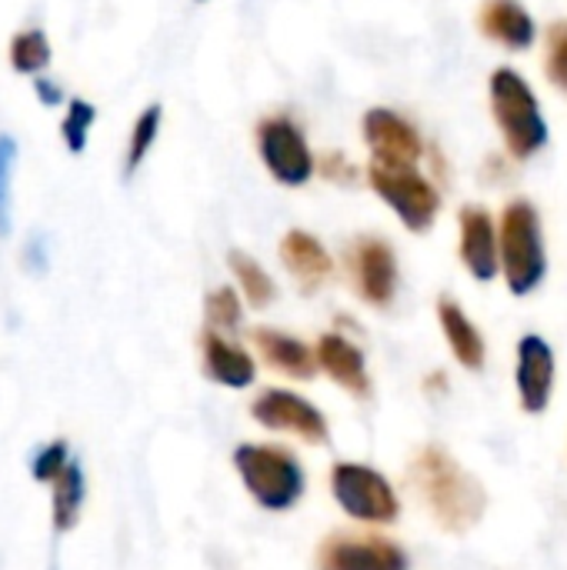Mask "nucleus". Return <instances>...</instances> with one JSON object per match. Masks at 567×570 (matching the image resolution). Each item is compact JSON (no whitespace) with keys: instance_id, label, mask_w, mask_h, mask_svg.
<instances>
[{"instance_id":"nucleus-1","label":"nucleus","mask_w":567,"mask_h":570,"mask_svg":"<svg viewBox=\"0 0 567 570\" xmlns=\"http://www.w3.org/2000/svg\"><path fill=\"white\" fill-rule=\"evenodd\" d=\"M411 484L418 488L428 514L448 534H468L488 511L485 484L461 468V461L441 444H424L411 458Z\"/></svg>"},{"instance_id":"nucleus-2","label":"nucleus","mask_w":567,"mask_h":570,"mask_svg":"<svg viewBox=\"0 0 567 570\" xmlns=\"http://www.w3.org/2000/svg\"><path fill=\"white\" fill-rule=\"evenodd\" d=\"M488 104L511 160H531L548 147L551 127L545 120L535 87L525 80L521 70L495 67L488 77Z\"/></svg>"},{"instance_id":"nucleus-3","label":"nucleus","mask_w":567,"mask_h":570,"mask_svg":"<svg viewBox=\"0 0 567 570\" xmlns=\"http://www.w3.org/2000/svg\"><path fill=\"white\" fill-rule=\"evenodd\" d=\"M498 264L515 297H528L545 284L548 250H545L541 210L535 200L515 197L505 204L498 220Z\"/></svg>"},{"instance_id":"nucleus-4","label":"nucleus","mask_w":567,"mask_h":570,"mask_svg":"<svg viewBox=\"0 0 567 570\" xmlns=\"http://www.w3.org/2000/svg\"><path fill=\"white\" fill-rule=\"evenodd\" d=\"M234 471L244 491L254 498L257 508L271 514H284L301 504L307 491V478L301 461L281 444H237L234 448Z\"/></svg>"},{"instance_id":"nucleus-5","label":"nucleus","mask_w":567,"mask_h":570,"mask_svg":"<svg viewBox=\"0 0 567 570\" xmlns=\"http://www.w3.org/2000/svg\"><path fill=\"white\" fill-rule=\"evenodd\" d=\"M368 184L411 234H428L434 227L441 214V190L418 167H391V164L371 160Z\"/></svg>"},{"instance_id":"nucleus-6","label":"nucleus","mask_w":567,"mask_h":570,"mask_svg":"<svg viewBox=\"0 0 567 570\" xmlns=\"http://www.w3.org/2000/svg\"><path fill=\"white\" fill-rule=\"evenodd\" d=\"M328 484L338 508L361 524H394L401 518V498L394 484L371 464L338 461Z\"/></svg>"},{"instance_id":"nucleus-7","label":"nucleus","mask_w":567,"mask_h":570,"mask_svg":"<svg viewBox=\"0 0 567 570\" xmlns=\"http://www.w3.org/2000/svg\"><path fill=\"white\" fill-rule=\"evenodd\" d=\"M254 144L264 170L281 184V187H304L317 174V157L301 130V124L287 114H271L257 120L254 127Z\"/></svg>"},{"instance_id":"nucleus-8","label":"nucleus","mask_w":567,"mask_h":570,"mask_svg":"<svg viewBox=\"0 0 567 570\" xmlns=\"http://www.w3.org/2000/svg\"><path fill=\"white\" fill-rule=\"evenodd\" d=\"M314 570H411V558L384 534L334 531L317 544Z\"/></svg>"},{"instance_id":"nucleus-9","label":"nucleus","mask_w":567,"mask_h":570,"mask_svg":"<svg viewBox=\"0 0 567 570\" xmlns=\"http://www.w3.org/2000/svg\"><path fill=\"white\" fill-rule=\"evenodd\" d=\"M251 417L264 431L277 434H294L304 444H328L331 441V424L321 414L317 404H311L304 394L287 391V387H267L251 401Z\"/></svg>"},{"instance_id":"nucleus-10","label":"nucleus","mask_w":567,"mask_h":570,"mask_svg":"<svg viewBox=\"0 0 567 570\" xmlns=\"http://www.w3.org/2000/svg\"><path fill=\"white\" fill-rule=\"evenodd\" d=\"M348 277L358 297L371 307H391L401 284L398 254L384 237H358L348 247Z\"/></svg>"},{"instance_id":"nucleus-11","label":"nucleus","mask_w":567,"mask_h":570,"mask_svg":"<svg viewBox=\"0 0 567 570\" xmlns=\"http://www.w3.org/2000/svg\"><path fill=\"white\" fill-rule=\"evenodd\" d=\"M361 137L371 150L374 164L391 167H418L424 160V137L421 130L391 107H371L361 117Z\"/></svg>"},{"instance_id":"nucleus-12","label":"nucleus","mask_w":567,"mask_h":570,"mask_svg":"<svg viewBox=\"0 0 567 570\" xmlns=\"http://www.w3.org/2000/svg\"><path fill=\"white\" fill-rule=\"evenodd\" d=\"M555 381H558L555 347L541 334H525L515 351V387H518L521 411L531 417L545 414L555 397Z\"/></svg>"},{"instance_id":"nucleus-13","label":"nucleus","mask_w":567,"mask_h":570,"mask_svg":"<svg viewBox=\"0 0 567 570\" xmlns=\"http://www.w3.org/2000/svg\"><path fill=\"white\" fill-rule=\"evenodd\" d=\"M458 257L478 284H491L501 274L498 264V220L481 204L458 210Z\"/></svg>"},{"instance_id":"nucleus-14","label":"nucleus","mask_w":567,"mask_h":570,"mask_svg":"<svg viewBox=\"0 0 567 570\" xmlns=\"http://www.w3.org/2000/svg\"><path fill=\"white\" fill-rule=\"evenodd\" d=\"M314 361H317V371H324L351 397H358V401L371 397V374H368L364 351L354 341H348L344 334H334V331L321 334L314 344Z\"/></svg>"},{"instance_id":"nucleus-15","label":"nucleus","mask_w":567,"mask_h":570,"mask_svg":"<svg viewBox=\"0 0 567 570\" xmlns=\"http://www.w3.org/2000/svg\"><path fill=\"white\" fill-rule=\"evenodd\" d=\"M478 30L511 53L531 50L538 40V23L521 0H485L478 10Z\"/></svg>"},{"instance_id":"nucleus-16","label":"nucleus","mask_w":567,"mask_h":570,"mask_svg":"<svg viewBox=\"0 0 567 570\" xmlns=\"http://www.w3.org/2000/svg\"><path fill=\"white\" fill-rule=\"evenodd\" d=\"M277 254H281L284 271H287L307 294H314L317 287H324V284L331 281V274H334V257L328 254V247H324L311 230H301V227L287 230V234L281 237Z\"/></svg>"},{"instance_id":"nucleus-17","label":"nucleus","mask_w":567,"mask_h":570,"mask_svg":"<svg viewBox=\"0 0 567 570\" xmlns=\"http://www.w3.org/2000/svg\"><path fill=\"white\" fill-rule=\"evenodd\" d=\"M201 367H204L207 381L231 387V391H244L257 381L254 357L241 344H234L231 337H224L217 331L201 334Z\"/></svg>"},{"instance_id":"nucleus-18","label":"nucleus","mask_w":567,"mask_h":570,"mask_svg":"<svg viewBox=\"0 0 567 570\" xmlns=\"http://www.w3.org/2000/svg\"><path fill=\"white\" fill-rule=\"evenodd\" d=\"M251 344L257 347V354L264 357V364L291 381H314L317 374V361H314V347H307L304 341L274 331V327H254L251 331Z\"/></svg>"},{"instance_id":"nucleus-19","label":"nucleus","mask_w":567,"mask_h":570,"mask_svg":"<svg viewBox=\"0 0 567 570\" xmlns=\"http://www.w3.org/2000/svg\"><path fill=\"white\" fill-rule=\"evenodd\" d=\"M438 324H441V334L454 354V361L465 367V371H485L488 364V344L478 331V324L465 314V307L454 301V297H438Z\"/></svg>"},{"instance_id":"nucleus-20","label":"nucleus","mask_w":567,"mask_h":570,"mask_svg":"<svg viewBox=\"0 0 567 570\" xmlns=\"http://www.w3.org/2000/svg\"><path fill=\"white\" fill-rule=\"evenodd\" d=\"M47 488H50V524H53V531L57 534L74 531L80 521V511H84V498H87V478H84L80 461L70 458V464Z\"/></svg>"},{"instance_id":"nucleus-21","label":"nucleus","mask_w":567,"mask_h":570,"mask_svg":"<svg viewBox=\"0 0 567 570\" xmlns=\"http://www.w3.org/2000/svg\"><path fill=\"white\" fill-rule=\"evenodd\" d=\"M227 267H231V274H234V291L251 304V307H267L274 297H277V287H274V281H271V274L261 267V261L257 257H251V254H244V250H231L227 254Z\"/></svg>"},{"instance_id":"nucleus-22","label":"nucleus","mask_w":567,"mask_h":570,"mask_svg":"<svg viewBox=\"0 0 567 570\" xmlns=\"http://www.w3.org/2000/svg\"><path fill=\"white\" fill-rule=\"evenodd\" d=\"M7 60L13 67V73H23V77H37L50 67L53 60V47H50V37L40 30V27H27V30H17L10 37V47H7Z\"/></svg>"},{"instance_id":"nucleus-23","label":"nucleus","mask_w":567,"mask_h":570,"mask_svg":"<svg viewBox=\"0 0 567 570\" xmlns=\"http://www.w3.org/2000/svg\"><path fill=\"white\" fill-rule=\"evenodd\" d=\"M160 127H164V104H147L134 117V127L127 137V154H124V180H130L140 170V164L147 160V154L154 150L157 137H160Z\"/></svg>"},{"instance_id":"nucleus-24","label":"nucleus","mask_w":567,"mask_h":570,"mask_svg":"<svg viewBox=\"0 0 567 570\" xmlns=\"http://www.w3.org/2000/svg\"><path fill=\"white\" fill-rule=\"evenodd\" d=\"M97 120V107L84 97H67L63 104V117H60V140L67 147V154H84L90 144V130Z\"/></svg>"},{"instance_id":"nucleus-25","label":"nucleus","mask_w":567,"mask_h":570,"mask_svg":"<svg viewBox=\"0 0 567 570\" xmlns=\"http://www.w3.org/2000/svg\"><path fill=\"white\" fill-rule=\"evenodd\" d=\"M204 321H207V331H217V334H237L241 331V321H244V304H241V294L234 287H214L207 297H204Z\"/></svg>"},{"instance_id":"nucleus-26","label":"nucleus","mask_w":567,"mask_h":570,"mask_svg":"<svg viewBox=\"0 0 567 570\" xmlns=\"http://www.w3.org/2000/svg\"><path fill=\"white\" fill-rule=\"evenodd\" d=\"M20 144L10 134H0V237L13 230V174H17Z\"/></svg>"},{"instance_id":"nucleus-27","label":"nucleus","mask_w":567,"mask_h":570,"mask_svg":"<svg viewBox=\"0 0 567 570\" xmlns=\"http://www.w3.org/2000/svg\"><path fill=\"white\" fill-rule=\"evenodd\" d=\"M545 77L567 97V20H555L545 30Z\"/></svg>"},{"instance_id":"nucleus-28","label":"nucleus","mask_w":567,"mask_h":570,"mask_svg":"<svg viewBox=\"0 0 567 570\" xmlns=\"http://www.w3.org/2000/svg\"><path fill=\"white\" fill-rule=\"evenodd\" d=\"M67 464H70V444H67L63 438H53V441H47V444L33 454L30 474H33V481H40V484H53L57 474H60Z\"/></svg>"},{"instance_id":"nucleus-29","label":"nucleus","mask_w":567,"mask_h":570,"mask_svg":"<svg viewBox=\"0 0 567 570\" xmlns=\"http://www.w3.org/2000/svg\"><path fill=\"white\" fill-rule=\"evenodd\" d=\"M30 87H33L37 100H40L47 110H53V107H63V104H67V97H63L60 83H57V80H50V77H43V73L30 77Z\"/></svg>"},{"instance_id":"nucleus-30","label":"nucleus","mask_w":567,"mask_h":570,"mask_svg":"<svg viewBox=\"0 0 567 570\" xmlns=\"http://www.w3.org/2000/svg\"><path fill=\"white\" fill-rule=\"evenodd\" d=\"M197 3H207V0H197Z\"/></svg>"}]
</instances>
